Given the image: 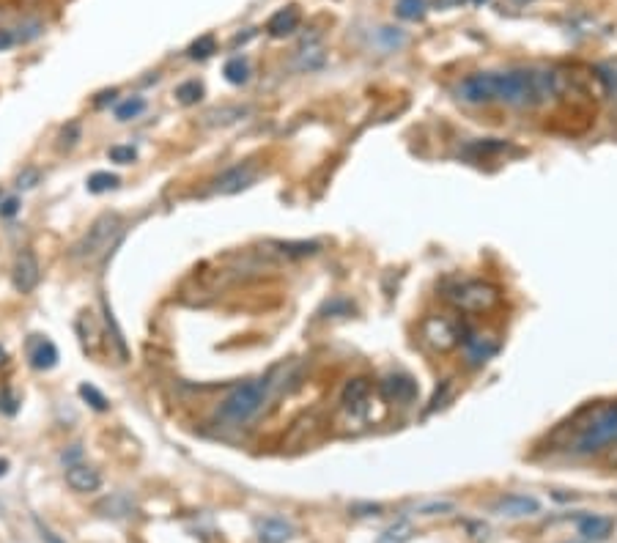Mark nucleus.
<instances>
[{"mask_svg": "<svg viewBox=\"0 0 617 543\" xmlns=\"http://www.w3.org/2000/svg\"><path fill=\"white\" fill-rule=\"evenodd\" d=\"M458 96L469 105L538 107L560 96L557 72L549 69H511V72H478L458 83Z\"/></svg>", "mask_w": 617, "mask_h": 543, "instance_id": "obj_1", "label": "nucleus"}, {"mask_svg": "<svg viewBox=\"0 0 617 543\" xmlns=\"http://www.w3.org/2000/svg\"><path fill=\"white\" fill-rule=\"evenodd\" d=\"M269 387H272L269 376L239 384L234 393L228 395L223 404H220L217 417H220L223 423H231V426H245V423H250V420L264 409L266 398H269Z\"/></svg>", "mask_w": 617, "mask_h": 543, "instance_id": "obj_2", "label": "nucleus"}, {"mask_svg": "<svg viewBox=\"0 0 617 543\" xmlns=\"http://www.w3.org/2000/svg\"><path fill=\"white\" fill-rule=\"evenodd\" d=\"M124 234V223L118 214H102L96 217L86 234L80 236V242L72 247V258L83 261V264H94L99 258H105L110 253V247L116 245Z\"/></svg>", "mask_w": 617, "mask_h": 543, "instance_id": "obj_3", "label": "nucleus"}, {"mask_svg": "<svg viewBox=\"0 0 617 543\" xmlns=\"http://www.w3.org/2000/svg\"><path fill=\"white\" fill-rule=\"evenodd\" d=\"M617 442V404L601 406L596 415L587 420L579 437L574 442V453L579 456H590L598 450L609 448Z\"/></svg>", "mask_w": 617, "mask_h": 543, "instance_id": "obj_4", "label": "nucleus"}, {"mask_svg": "<svg viewBox=\"0 0 617 543\" xmlns=\"http://www.w3.org/2000/svg\"><path fill=\"white\" fill-rule=\"evenodd\" d=\"M447 299L456 305L461 313H486L497 302H500V291L486 283V280H467V283H458Z\"/></svg>", "mask_w": 617, "mask_h": 543, "instance_id": "obj_5", "label": "nucleus"}, {"mask_svg": "<svg viewBox=\"0 0 617 543\" xmlns=\"http://www.w3.org/2000/svg\"><path fill=\"white\" fill-rule=\"evenodd\" d=\"M464 332L458 330L456 324L445 316H431L423 324V341L434 349V352H450L456 343H461Z\"/></svg>", "mask_w": 617, "mask_h": 543, "instance_id": "obj_6", "label": "nucleus"}, {"mask_svg": "<svg viewBox=\"0 0 617 543\" xmlns=\"http://www.w3.org/2000/svg\"><path fill=\"white\" fill-rule=\"evenodd\" d=\"M39 280H42L39 258L33 256V250H22L14 261V269H11V283L20 294H31L33 288L39 286Z\"/></svg>", "mask_w": 617, "mask_h": 543, "instance_id": "obj_7", "label": "nucleus"}, {"mask_svg": "<svg viewBox=\"0 0 617 543\" xmlns=\"http://www.w3.org/2000/svg\"><path fill=\"white\" fill-rule=\"evenodd\" d=\"M256 176L258 173L256 168H253V162H242V165L228 168L223 176H217L212 190L217 192V195H234V192H242L245 187H250V184L256 181Z\"/></svg>", "mask_w": 617, "mask_h": 543, "instance_id": "obj_8", "label": "nucleus"}, {"mask_svg": "<svg viewBox=\"0 0 617 543\" xmlns=\"http://www.w3.org/2000/svg\"><path fill=\"white\" fill-rule=\"evenodd\" d=\"M379 390H382V395L390 404H412L417 398V382L412 376H406V373H390V376H384Z\"/></svg>", "mask_w": 617, "mask_h": 543, "instance_id": "obj_9", "label": "nucleus"}, {"mask_svg": "<svg viewBox=\"0 0 617 543\" xmlns=\"http://www.w3.org/2000/svg\"><path fill=\"white\" fill-rule=\"evenodd\" d=\"M66 483H69V489L77 491V494H94V491L102 489V475H99V469L91 467V464L77 461V464L66 467Z\"/></svg>", "mask_w": 617, "mask_h": 543, "instance_id": "obj_10", "label": "nucleus"}, {"mask_svg": "<svg viewBox=\"0 0 617 543\" xmlns=\"http://www.w3.org/2000/svg\"><path fill=\"white\" fill-rule=\"evenodd\" d=\"M494 513H500L505 519H527V516L541 513V502L530 494H508L494 505Z\"/></svg>", "mask_w": 617, "mask_h": 543, "instance_id": "obj_11", "label": "nucleus"}, {"mask_svg": "<svg viewBox=\"0 0 617 543\" xmlns=\"http://www.w3.org/2000/svg\"><path fill=\"white\" fill-rule=\"evenodd\" d=\"M576 530L585 541H604L609 533L615 530V522L609 516H598V513H582L576 516Z\"/></svg>", "mask_w": 617, "mask_h": 543, "instance_id": "obj_12", "label": "nucleus"}, {"mask_svg": "<svg viewBox=\"0 0 617 543\" xmlns=\"http://www.w3.org/2000/svg\"><path fill=\"white\" fill-rule=\"evenodd\" d=\"M299 22H302V11L299 6H286V9L275 11L269 22H266V31L275 39H283V36H291V33L299 31Z\"/></svg>", "mask_w": 617, "mask_h": 543, "instance_id": "obj_13", "label": "nucleus"}, {"mask_svg": "<svg viewBox=\"0 0 617 543\" xmlns=\"http://www.w3.org/2000/svg\"><path fill=\"white\" fill-rule=\"evenodd\" d=\"M368 398H371V382H368L365 376H357L352 382H346L341 393L343 406H346L349 412H362L365 404H368Z\"/></svg>", "mask_w": 617, "mask_h": 543, "instance_id": "obj_14", "label": "nucleus"}, {"mask_svg": "<svg viewBox=\"0 0 617 543\" xmlns=\"http://www.w3.org/2000/svg\"><path fill=\"white\" fill-rule=\"evenodd\" d=\"M461 343L467 346V357L472 365H480V362H486L489 357H494L497 354V341H491V338H480V335H472V332H464L461 335Z\"/></svg>", "mask_w": 617, "mask_h": 543, "instance_id": "obj_15", "label": "nucleus"}, {"mask_svg": "<svg viewBox=\"0 0 617 543\" xmlns=\"http://www.w3.org/2000/svg\"><path fill=\"white\" fill-rule=\"evenodd\" d=\"M31 365L36 371H50V368H55V365H58V349H55V343L47 341V338L36 341V346L31 349Z\"/></svg>", "mask_w": 617, "mask_h": 543, "instance_id": "obj_16", "label": "nucleus"}, {"mask_svg": "<svg viewBox=\"0 0 617 543\" xmlns=\"http://www.w3.org/2000/svg\"><path fill=\"white\" fill-rule=\"evenodd\" d=\"M291 538V524L283 519H264L258 524V541L261 543H286Z\"/></svg>", "mask_w": 617, "mask_h": 543, "instance_id": "obj_17", "label": "nucleus"}, {"mask_svg": "<svg viewBox=\"0 0 617 543\" xmlns=\"http://www.w3.org/2000/svg\"><path fill=\"white\" fill-rule=\"evenodd\" d=\"M469 154H475V157H489V154H522V151L516 149L513 143H508V140H500V138H486V140H475V143H469L467 146Z\"/></svg>", "mask_w": 617, "mask_h": 543, "instance_id": "obj_18", "label": "nucleus"}, {"mask_svg": "<svg viewBox=\"0 0 617 543\" xmlns=\"http://www.w3.org/2000/svg\"><path fill=\"white\" fill-rule=\"evenodd\" d=\"M272 245L283 253V256H294V258H302V256H316L321 250L319 242H272Z\"/></svg>", "mask_w": 617, "mask_h": 543, "instance_id": "obj_19", "label": "nucleus"}, {"mask_svg": "<svg viewBox=\"0 0 617 543\" xmlns=\"http://www.w3.org/2000/svg\"><path fill=\"white\" fill-rule=\"evenodd\" d=\"M223 75L228 83H234V86H242V83H247L250 80V64H247L245 58H231L228 64H225Z\"/></svg>", "mask_w": 617, "mask_h": 543, "instance_id": "obj_20", "label": "nucleus"}, {"mask_svg": "<svg viewBox=\"0 0 617 543\" xmlns=\"http://www.w3.org/2000/svg\"><path fill=\"white\" fill-rule=\"evenodd\" d=\"M118 176L116 173H107V171H96L88 176V192H94V195H102V192H110L118 187Z\"/></svg>", "mask_w": 617, "mask_h": 543, "instance_id": "obj_21", "label": "nucleus"}, {"mask_svg": "<svg viewBox=\"0 0 617 543\" xmlns=\"http://www.w3.org/2000/svg\"><path fill=\"white\" fill-rule=\"evenodd\" d=\"M426 11V0H398V6H395V14H398L401 20H423Z\"/></svg>", "mask_w": 617, "mask_h": 543, "instance_id": "obj_22", "label": "nucleus"}, {"mask_svg": "<svg viewBox=\"0 0 617 543\" xmlns=\"http://www.w3.org/2000/svg\"><path fill=\"white\" fill-rule=\"evenodd\" d=\"M143 110H146V99H143V96H129V99H124V102L116 107V118L118 121H132V118H138Z\"/></svg>", "mask_w": 617, "mask_h": 543, "instance_id": "obj_23", "label": "nucleus"}, {"mask_svg": "<svg viewBox=\"0 0 617 543\" xmlns=\"http://www.w3.org/2000/svg\"><path fill=\"white\" fill-rule=\"evenodd\" d=\"M176 99H179L181 105H198L203 99V86L198 80H187V83H181L176 88Z\"/></svg>", "mask_w": 617, "mask_h": 543, "instance_id": "obj_24", "label": "nucleus"}, {"mask_svg": "<svg viewBox=\"0 0 617 543\" xmlns=\"http://www.w3.org/2000/svg\"><path fill=\"white\" fill-rule=\"evenodd\" d=\"M77 393H80V398H83L91 409H96V412H107V409H110L107 398L96 390L94 384H80V390H77Z\"/></svg>", "mask_w": 617, "mask_h": 543, "instance_id": "obj_25", "label": "nucleus"}, {"mask_svg": "<svg viewBox=\"0 0 617 543\" xmlns=\"http://www.w3.org/2000/svg\"><path fill=\"white\" fill-rule=\"evenodd\" d=\"M217 50V39H214L212 33H206V36H201V39H195V42L190 44V58H195V61H203V58H209V55Z\"/></svg>", "mask_w": 617, "mask_h": 543, "instance_id": "obj_26", "label": "nucleus"}, {"mask_svg": "<svg viewBox=\"0 0 617 543\" xmlns=\"http://www.w3.org/2000/svg\"><path fill=\"white\" fill-rule=\"evenodd\" d=\"M412 535V524L409 522H395L390 530H384V535L379 538V543H406Z\"/></svg>", "mask_w": 617, "mask_h": 543, "instance_id": "obj_27", "label": "nucleus"}, {"mask_svg": "<svg viewBox=\"0 0 617 543\" xmlns=\"http://www.w3.org/2000/svg\"><path fill=\"white\" fill-rule=\"evenodd\" d=\"M107 160L116 162V165H132L138 160V149L135 146H110L107 149Z\"/></svg>", "mask_w": 617, "mask_h": 543, "instance_id": "obj_28", "label": "nucleus"}, {"mask_svg": "<svg viewBox=\"0 0 617 543\" xmlns=\"http://www.w3.org/2000/svg\"><path fill=\"white\" fill-rule=\"evenodd\" d=\"M242 116H247V107H223V110H212L206 118H212V124H231Z\"/></svg>", "mask_w": 617, "mask_h": 543, "instance_id": "obj_29", "label": "nucleus"}, {"mask_svg": "<svg viewBox=\"0 0 617 543\" xmlns=\"http://www.w3.org/2000/svg\"><path fill=\"white\" fill-rule=\"evenodd\" d=\"M17 409H20V401H17V395L11 393L9 387H3V390H0V412H3V415L14 417V415H17Z\"/></svg>", "mask_w": 617, "mask_h": 543, "instance_id": "obj_30", "label": "nucleus"}, {"mask_svg": "<svg viewBox=\"0 0 617 543\" xmlns=\"http://www.w3.org/2000/svg\"><path fill=\"white\" fill-rule=\"evenodd\" d=\"M39 179H42L39 168H25V171L17 176V190H33V187L39 184Z\"/></svg>", "mask_w": 617, "mask_h": 543, "instance_id": "obj_31", "label": "nucleus"}, {"mask_svg": "<svg viewBox=\"0 0 617 543\" xmlns=\"http://www.w3.org/2000/svg\"><path fill=\"white\" fill-rule=\"evenodd\" d=\"M379 36H382L384 44H387V50H398V47L406 42V36L398 31V28H382V31H379Z\"/></svg>", "mask_w": 617, "mask_h": 543, "instance_id": "obj_32", "label": "nucleus"}, {"mask_svg": "<svg viewBox=\"0 0 617 543\" xmlns=\"http://www.w3.org/2000/svg\"><path fill=\"white\" fill-rule=\"evenodd\" d=\"M447 511H453V502H426V505L417 508V513H423V516H439V513Z\"/></svg>", "mask_w": 617, "mask_h": 543, "instance_id": "obj_33", "label": "nucleus"}, {"mask_svg": "<svg viewBox=\"0 0 617 543\" xmlns=\"http://www.w3.org/2000/svg\"><path fill=\"white\" fill-rule=\"evenodd\" d=\"M61 140H64V146H69V149H72L77 140H80V124H77V121H72L69 127H64V132H61Z\"/></svg>", "mask_w": 617, "mask_h": 543, "instance_id": "obj_34", "label": "nucleus"}, {"mask_svg": "<svg viewBox=\"0 0 617 543\" xmlns=\"http://www.w3.org/2000/svg\"><path fill=\"white\" fill-rule=\"evenodd\" d=\"M17 212H20V198H6L0 206V217H14Z\"/></svg>", "mask_w": 617, "mask_h": 543, "instance_id": "obj_35", "label": "nucleus"}, {"mask_svg": "<svg viewBox=\"0 0 617 543\" xmlns=\"http://www.w3.org/2000/svg\"><path fill=\"white\" fill-rule=\"evenodd\" d=\"M447 390H450V382L442 384V393H439V390H437V393H434V398H431V404H428L426 412H434V409H439V406H442V401H445V393H447Z\"/></svg>", "mask_w": 617, "mask_h": 543, "instance_id": "obj_36", "label": "nucleus"}, {"mask_svg": "<svg viewBox=\"0 0 617 543\" xmlns=\"http://www.w3.org/2000/svg\"><path fill=\"white\" fill-rule=\"evenodd\" d=\"M39 533H42L44 543H64L58 535L53 533V530H50V527H44V524H39Z\"/></svg>", "mask_w": 617, "mask_h": 543, "instance_id": "obj_37", "label": "nucleus"}, {"mask_svg": "<svg viewBox=\"0 0 617 543\" xmlns=\"http://www.w3.org/2000/svg\"><path fill=\"white\" fill-rule=\"evenodd\" d=\"M464 0H434V6L437 9H456V6H461Z\"/></svg>", "mask_w": 617, "mask_h": 543, "instance_id": "obj_38", "label": "nucleus"}, {"mask_svg": "<svg viewBox=\"0 0 617 543\" xmlns=\"http://www.w3.org/2000/svg\"><path fill=\"white\" fill-rule=\"evenodd\" d=\"M607 461H609V467H615V469H617V442H615V448L609 450Z\"/></svg>", "mask_w": 617, "mask_h": 543, "instance_id": "obj_39", "label": "nucleus"}, {"mask_svg": "<svg viewBox=\"0 0 617 543\" xmlns=\"http://www.w3.org/2000/svg\"><path fill=\"white\" fill-rule=\"evenodd\" d=\"M6 472H9V461H6V458H0V478H3Z\"/></svg>", "mask_w": 617, "mask_h": 543, "instance_id": "obj_40", "label": "nucleus"}, {"mask_svg": "<svg viewBox=\"0 0 617 543\" xmlns=\"http://www.w3.org/2000/svg\"><path fill=\"white\" fill-rule=\"evenodd\" d=\"M6 357H9V354H6V349H3V346H0V368H3V365H6Z\"/></svg>", "mask_w": 617, "mask_h": 543, "instance_id": "obj_41", "label": "nucleus"}, {"mask_svg": "<svg viewBox=\"0 0 617 543\" xmlns=\"http://www.w3.org/2000/svg\"><path fill=\"white\" fill-rule=\"evenodd\" d=\"M513 6H527V3H532V0H511Z\"/></svg>", "mask_w": 617, "mask_h": 543, "instance_id": "obj_42", "label": "nucleus"}, {"mask_svg": "<svg viewBox=\"0 0 617 543\" xmlns=\"http://www.w3.org/2000/svg\"><path fill=\"white\" fill-rule=\"evenodd\" d=\"M478 3H486V0H478Z\"/></svg>", "mask_w": 617, "mask_h": 543, "instance_id": "obj_43", "label": "nucleus"}]
</instances>
